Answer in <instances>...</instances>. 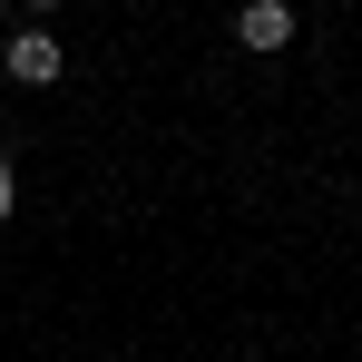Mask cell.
I'll return each mask as SVG.
<instances>
[{"label": "cell", "mask_w": 362, "mask_h": 362, "mask_svg": "<svg viewBox=\"0 0 362 362\" xmlns=\"http://www.w3.org/2000/svg\"><path fill=\"white\" fill-rule=\"evenodd\" d=\"M235 40L255 49V59L294 49V10H284V0H245V10H235Z\"/></svg>", "instance_id": "cell-2"}, {"label": "cell", "mask_w": 362, "mask_h": 362, "mask_svg": "<svg viewBox=\"0 0 362 362\" xmlns=\"http://www.w3.org/2000/svg\"><path fill=\"white\" fill-rule=\"evenodd\" d=\"M20 10H59V0H20Z\"/></svg>", "instance_id": "cell-5"}, {"label": "cell", "mask_w": 362, "mask_h": 362, "mask_svg": "<svg viewBox=\"0 0 362 362\" xmlns=\"http://www.w3.org/2000/svg\"><path fill=\"white\" fill-rule=\"evenodd\" d=\"M0 40H10V0H0Z\"/></svg>", "instance_id": "cell-4"}, {"label": "cell", "mask_w": 362, "mask_h": 362, "mask_svg": "<svg viewBox=\"0 0 362 362\" xmlns=\"http://www.w3.org/2000/svg\"><path fill=\"white\" fill-rule=\"evenodd\" d=\"M10 216H20V167H10V137H0V235H10Z\"/></svg>", "instance_id": "cell-3"}, {"label": "cell", "mask_w": 362, "mask_h": 362, "mask_svg": "<svg viewBox=\"0 0 362 362\" xmlns=\"http://www.w3.org/2000/svg\"><path fill=\"white\" fill-rule=\"evenodd\" d=\"M0 69H10V88H49L69 69V49H59V30H10L0 40Z\"/></svg>", "instance_id": "cell-1"}]
</instances>
